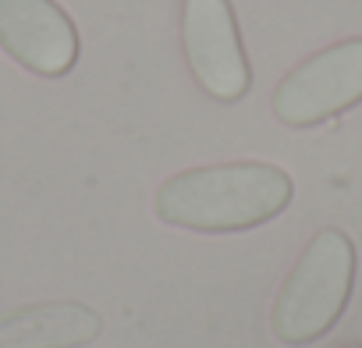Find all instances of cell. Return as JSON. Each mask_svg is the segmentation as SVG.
Returning <instances> with one entry per match:
<instances>
[{"mask_svg": "<svg viewBox=\"0 0 362 348\" xmlns=\"http://www.w3.org/2000/svg\"><path fill=\"white\" fill-rule=\"evenodd\" d=\"M291 196L295 185L284 167L259 160H235V163L192 167L167 178L153 196V214L170 228L228 235L281 217Z\"/></svg>", "mask_w": 362, "mask_h": 348, "instance_id": "cell-1", "label": "cell"}, {"mask_svg": "<svg viewBox=\"0 0 362 348\" xmlns=\"http://www.w3.org/2000/svg\"><path fill=\"white\" fill-rule=\"evenodd\" d=\"M355 284V245L344 231L323 228L288 281L281 284L270 313V327L284 344H313L320 341L344 313Z\"/></svg>", "mask_w": 362, "mask_h": 348, "instance_id": "cell-2", "label": "cell"}, {"mask_svg": "<svg viewBox=\"0 0 362 348\" xmlns=\"http://www.w3.org/2000/svg\"><path fill=\"white\" fill-rule=\"evenodd\" d=\"M362 100V36L341 40L298 68H291L274 89V117L288 128L323 124Z\"/></svg>", "mask_w": 362, "mask_h": 348, "instance_id": "cell-3", "label": "cell"}, {"mask_svg": "<svg viewBox=\"0 0 362 348\" xmlns=\"http://www.w3.org/2000/svg\"><path fill=\"white\" fill-rule=\"evenodd\" d=\"M181 47L196 82L221 103H235L252 86V68L231 0H181Z\"/></svg>", "mask_w": 362, "mask_h": 348, "instance_id": "cell-4", "label": "cell"}, {"mask_svg": "<svg viewBox=\"0 0 362 348\" xmlns=\"http://www.w3.org/2000/svg\"><path fill=\"white\" fill-rule=\"evenodd\" d=\"M0 50L33 75L61 79L75 68L82 40L57 0H0Z\"/></svg>", "mask_w": 362, "mask_h": 348, "instance_id": "cell-5", "label": "cell"}, {"mask_svg": "<svg viewBox=\"0 0 362 348\" xmlns=\"http://www.w3.org/2000/svg\"><path fill=\"white\" fill-rule=\"evenodd\" d=\"M103 320L82 302H43L0 320V348H82L96 341Z\"/></svg>", "mask_w": 362, "mask_h": 348, "instance_id": "cell-6", "label": "cell"}, {"mask_svg": "<svg viewBox=\"0 0 362 348\" xmlns=\"http://www.w3.org/2000/svg\"><path fill=\"white\" fill-rule=\"evenodd\" d=\"M344 348H362V344H344Z\"/></svg>", "mask_w": 362, "mask_h": 348, "instance_id": "cell-7", "label": "cell"}]
</instances>
